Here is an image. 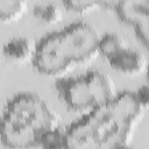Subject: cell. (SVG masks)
<instances>
[{
  "mask_svg": "<svg viewBox=\"0 0 149 149\" xmlns=\"http://www.w3.org/2000/svg\"><path fill=\"white\" fill-rule=\"evenodd\" d=\"M146 109L134 92L118 94L108 104L86 113L66 130L68 148L116 149L133 141Z\"/></svg>",
  "mask_w": 149,
  "mask_h": 149,
  "instance_id": "cell-1",
  "label": "cell"
},
{
  "mask_svg": "<svg viewBox=\"0 0 149 149\" xmlns=\"http://www.w3.org/2000/svg\"><path fill=\"white\" fill-rule=\"evenodd\" d=\"M100 35L86 22H76L45 36L36 49L33 62L43 76H63L91 62L99 54Z\"/></svg>",
  "mask_w": 149,
  "mask_h": 149,
  "instance_id": "cell-2",
  "label": "cell"
},
{
  "mask_svg": "<svg viewBox=\"0 0 149 149\" xmlns=\"http://www.w3.org/2000/svg\"><path fill=\"white\" fill-rule=\"evenodd\" d=\"M59 128L58 118L40 95L20 93L8 101L1 122V141L7 148L40 147L41 137Z\"/></svg>",
  "mask_w": 149,
  "mask_h": 149,
  "instance_id": "cell-3",
  "label": "cell"
},
{
  "mask_svg": "<svg viewBox=\"0 0 149 149\" xmlns=\"http://www.w3.org/2000/svg\"><path fill=\"white\" fill-rule=\"evenodd\" d=\"M57 91L70 111L85 114L108 104L118 95L113 80L99 71L62 79L57 84Z\"/></svg>",
  "mask_w": 149,
  "mask_h": 149,
  "instance_id": "cell-4",
  "label": "cell"
},
{
  "mask_svg": "<svg viewBox=\"0 0 149 149\" xmlns=\"http://www.w3.org/2000/svg\"><path fill=\"white\" fill-rule=\"evenodd\" d=\"M115 13L134 28L137 38L149 50V0H127Z\"/></svg>",
  "mask_w": 149,
  "mask_h": 149,
  "instance_id": "cell-5",
  "label": "cell"
},
{
  "mask_svg": "<svg viewBox=\"0 0 149 149\" xmlns=\"http://www.w3.org/2000/svg\"><path fill=\"white\" fill-rule=\"evenodd\" d=\"M107 61L114 70L126 76L140 74L147 68V61L144 56L141 52L126 47Z\"/></svg>",
  "mask_w": 149,
  "mask_h": 149,
  "instance_id": "cell-6",
  "label": "cell"
},
{
  "mask_svg": "<svg viewBox=\"0 0 149 149\" xmlns=\"http://www.w3.org/2000/svg\"><path fill=\"white\" fill-rule=\"evenodd\" d=\"M37 44L33 40L26 37H15L9 40L2 49L5 58L13 64H27L34 62Z\"/></svg>",
  "mask_w": 149,
  "mask_h": 149,
  "instance_id": "cell-7",
  "label": "cell"
},
{
  "mask_svg": "<svg viewBox=\"0 0 149 149\" xmlns=\"http://www.w3.org/2000/svg\"><path fill=\"white\" fill-rule=\"evenodd\" d=\"M27 8V0H0V19L3 23L15 22L23 16Z\"/></svg>",
  "mask_w": 149,
  "mask_h": 149,
  "instance_id": "cell-8",
  "label": "cell"
},
{
  "mask_svg": "<svg viewBox=\"0 0 149 149\" xmlns=\"http://www.w3.org/2000/svg\"><path fill=\"white\" fill-rule=\"evenodd\" d=\"M34 16L41 23L51 26V24L58 23L62 20L63 13H62V9L57 5L48 2V3L36 6L34 8Z\"/></svg>",
  "mask_w": 149,
  "mask_h": 149,
  "instance_id": "cell-9",
  "label": "cell"
},
{
  "mask_svg": "<svg viewBox=\"0 0 149 149\" xmlns=\"http://www.w3.org/2000/svg\"><path fill=\"white\" fill-rule=\"evenodd\" d=\"M123 41L114 34H107L100 37L99 41V54L102 55L106 59H109L115 54H118L122 48H125Z\"/></svg>",
  "mask_w": 149,
  "mask_h": 149,
  "instance_id": "cell-10",
  "label": "cell"
},
{
  "mask_svg": "<svg viewBox=\"0 0 149 149\" xmlns=\"http://www.w3.org/2000/svg\"><path fill=\"white\" fill-rule=\"evenodd\" d=\"M40 147L42 148H68V139H66V130L63 132L59 128L50 130L45 133L40 141Z\"/></svg>",
  "mask_w": 149,
  "mask_h": 149,
  "instance_id": "cell-11",
  "label": "cell"
},
{
  "mask_svg": "<svg viewBox=\"0 0 149 149\" xmlns=\"http://www.w3.org/2000/svg\"><path fill=\"white\" fill-rule=\"evenodd\" d=\"M64 6L78 14H84L91 12L94 8H100V0H62Z\"/></svg>",
  "mask_w": 149,
  "mask_h": 149,
  "instance_id": "cell-12",
  "label": "cell"
},
{
  "mask_svg": "<svg viewBox=\"0 0 149 149\" xmlns=\"http://www.w3.org/2000/svg\"><path fill=\"white\" fill-rule=\"evenodd\" d=\"M140 104L144 109H149V84L142 85L136 92H134Z\"/></svg>",
  "mask_w": 149,
  "mask_h": 149,
  "instance_id": "cell-13",
  "label": "cell"
},
{
  "mask_svg": "<svg viewBox=\"0 0 149 149\" xmlns=\"http://www.w3.org/2000/svg\"><path fill=\"white\" fill-rule=\"evenodd\" d=\"M127 0H100V8H105L108 10H114L116 9Z\"/></svg>",
  "mask_w": 149,
  "mask_h": 149,
  "instance_id": "cell-14",
  "label": "cell"
},
{
  "mask_svg": "<svg viewBox=\"0 0 149 149\" xmlns=\"http://www.w3.org/2000/svg\"><path fill=\"white\" fill-rule=\"evenodd\" d=\"M147 74H148V79H149V68H148V71H147Z\"/></svg>",
  "mask_w": 149,
  "mask_h": 149,
  "instance_id": "cell-15",
  "label": "cell"
}]
</instances>
